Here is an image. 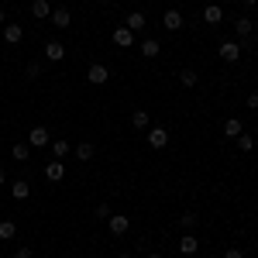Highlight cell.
<instances>
[{"label":"cell","instance_id":"34","mask_svg":"<svg viewBox=\"0 0 258 258\" xmlns=\"http://www.w3.org/2000/svg\"><path fill=\"white\" fill-rule=\"evenodd\" d=\"M4 182H7V176H4V169H0V186H4Z\"/></svg>","mask_w":258,"mask_h":258},{"label":"cell","instance_id":"26","mask_svg":"<svg viewBox=\"0 0 258 258\" xmlns=\"http://www.w3.org/2000/svg\"><path fill=\"white\" fill-rule=\"evenodd\" d=\"M197 220H200V214H193V210H189V214H182V217H179V224H182L186 231H193V227H197Z\"/></svg>","mask_w":258,"mask_h":258},{"label":"cell","instance_id":"36","mask_svg":"<svg viewBox=\"0 0 258 258\" xmlns=\"http://www.w3.org/2000/svg\"><path fill=\"white\" fill-rule=\"evenodd\" d=\"M114 258H131V255H114Z\"/></svg>","mask_w":258,"mask_h":258},{"label":"cell","instance_id":"29","mask_svg":"<svg viewBox=\"0 0 258 258\" xmlns=\"http://www.w3.org/2000/svg\"><path fill=\"white\" fill-rule=\"evenodd\" d=\"M110 214H114V210H110V203H100V207H97V220H107Z\"/></svg>","mask_w":258,"mask_h":258},{"label":"cell","instance_id":"30","mask_svg":"<svg viewBox=\"0 0 258 258\" xmlns=\"http://www.w3.org/2000/svg\"><path fill=\"white\" fill-rule=\"evenodd\" d=\"M248 110H255V114H258V93H248Z\"/></svg>","mask_w":258,"mask_h":258},{"label":"cell","instance_id":"10","mask_svg":"<svg viewBox=\"0 0 258 258\" xmlns=\"http://www.w3.org/2000/svg\"><path fill=\"white\" fill-rule=\"evenodd\" d=\"M220 135H224V138H238V135H244L241 117H227V120H224V127H220Z\"/></svg>","mask_w":258,"mask_h":258},{"label":"cell","instance_id":"24","mask_svg":"<svg viewBox=\"0 0 258 258\" xmlns=\"http://www.w3.org/2000/svg\"><path fill=\"white\" fill-rule=\"evenodd\" d=\"M28 152H31V145H24V141H18V145L11 148V155H14V162H28Z\"/></svg>","mask_w":258,"mask_h":258},{"label":"cell","instance_id":"18","mask_svg":"<svg viewBox=\"0 0 258 258\" xmlns=\"http://www.w3.org/2000/svg\"><path fill=\"white\" fill-rule=\"evenodd\" d=\"M131 127H138V131H148V127H152V117H148V110H135V114H131Z\"/></svg>","mask_w":258,"mask_h":258},{"label":"cell","instance_id":"4","mask_svg":"<svg viewBox=\"0 0 258 258\" xmlns=\"http://www.w3.org/2000/svg\"><path fill=\"white\" fill-rule=\"evenodd\" d=\"M217 52H220V59H224V62H238V59H241V41H238V38L220 41Z\"/></svg>","mask_w":258,"mask_h":258},{"label":"cell","instance_id":"6","mask_svg":"<svg viewBox=\"0 0 258 258\" xmlns=\"http://www.w3.org/2000/svg\"><path fill=\"white\" fill-rule=\"evenodd\" d=\"M148 145H152L155 152H162V148L169 145V131H165V127H148Z\"/></svg>","mask_w":258,"mask_h":258},{"label":"cell","instance_id":"15","mask_svg":"<svg viewBox=\"0 0 258 258\" xmlns=\"http://www.w3.org/2000/svg\"><path fill=\"white\" fill-rule=\"evenodd\" d=\"M162 24H165V31H179V28H182L186 21H182V14H179L176 7H172V11H165V18H162Z\"/></svg>","mask_w":258,"mask_h":258},{"label":"cell","instance_id":"31","mask_svg":"<svg viewBox=\"0 0 258 258\" xmlns=\"http://www.w3.org/2000/svg\"><path fill=\"white\" fill-rule=\"evenodd\" d=\"M14 258H35V251H31V248H18V251H14Z\"/></svg>","mask_w":258,"mask_h":258},{"label":"cell","instance_id":"21","mask_svg":"<svg viewBox=\"0 0 258 258\" xmlns=\"http://www.w3.org/2000/svg\"><path fill=\"white\" fill-rule=\"evenodd\" d=\"M93 152H97L93 141H80V145H76V159H80V162H90V159H93Z\"/></svg>","mask_w":258,"mask_h":258},{"label":"cell","instance_id":"27","mask_svg":"<svg viewBox=\"0 0 258 258\" xmlns=\"http://www.w3.org/2000/svg\"><path fill=\"white\" fill-rule=\"evenodd\" d=\"M234 141H238V148H241V152H251V148H255V138H251V135H238Z\"/></svg>","mask_w":258,"mask_h":258},{"label":"cell","instance_id":"19","mask_svg":"<svg viewBox=\"0 0 258 258\" xmlns=\"http://www.w3.org/2000/svg\"><path fill=\"white\" fill-rule=\"evenodd\" d=\"M251 28H255V21H251V18H238V21H234V35H238V38H248Z\"/></svg>","mask_w":258,"mask_h":258},{"label":"cell","instance_id":"20","mask_svg":"<svg viewBox=\"0 0 258 258\" xmlns=\"http://www.w3.org/2000/svg\"><path fill=\"white\" fill-rule=\"evenodd\" d=\"M28 193H31L28 179H18V182H11V197H14V200H28Z\"/></svg>","mask_w":258,"mask_h":258},{"label":"cell","instance_id":"13","mask_svg":"<svg viewBox=\"0 0 258 258\" xmlns=\"http://www.w3.org/2000/svg\"><path fill=\"white\" fill-rule=\"evenodd\" d=\"M45 59L48 62H62L66 59V45H62V41H48V45H45Z\"/></svg>","mask_w":258,"mask_h":258},{"label":"cell","instance_id":"39","mask_svg":"<svg viewBox=\"0 0 258 258\" xmlns=\"http://www.w3.org/2000/svg\"><path fill=\"white\" fill-rule=\"evenodd\" d=\"M255 251H258V244H255Z\"/></svg>","mask_w":258,"mask_h":258},{"label":"cell","instance_id":"12","mask_svg":"<svg viewBox=\"0 0 258 258\" xmlns=\"http://www.w3.org/2000/svg\"><path fill=\"white\" fill-rule=\"evenodd\" d=\"M21 38H24V28H21V24H14V21L4 24V41H7V45H18Z\"/></svg>","mask_w":258,"mask_h":258},{"label":"cell","instance_id":"35","mask_svg":"<svg viewBox=\"0 0 258 258\" xmlns=\"http://www.w3.org/2000/svg\"><path fill=\"white\" fill-rule=\"evenodd\" d=\"M244 4H248V7H255V4H258V0H244Z\"/></svg>","mask_w":258,"mask_h":258},{"label":"cell","instance_id":"8","mask_svg":"<svg viewBox=\"0 0 258 258\" xmlns=\"http://www.w3.org/2000/svg\"><path fill=\"white\" fill-rule=\"evenodd\" d=\"M145 24H148V18H145L141 11H131V14L124 18V28H127V31H135V35H138V31H145Z\"/></svg>","mask_w":258,"mask_h":258},{"label":"cell","instance_id":"33","mask_svg":"<svg viewBox=\"0 0 258 258\" xmlns=\"http://www.w3.org/2000/svg\"><path fill=\"white\" fill-rule=\"evenodd\" d=\"M0 24H7V14H4V7H0Z\"/></svg>","mask_w":258,"mask_h":258},{"label":"cell","instance_id":"14","mask_svg":"<svg viewBox=\"0 0 258 258\" xmlns=\"http://www.w3.org/2000/svg\"><path fill=\"white\" fill-rule=\"evenodd\" d=\"M203 21H207V24H220V21H224V7H220V4H207V7H203Z\"/></svg>","mask_w":258,"mask_h":258},{"label":"cell","instance_id":"5","mask_svg":"<svg viewBox=\"0 0 258 258\" xmlns=\"http://www.w3.org/2000/svg\"><path fill=\"white\" fill-rule=\"evenodd\" d=\"M28 145H31V148H45V145H52L48 127H31V131H28Z\"/></svg>","mask_w":258,"mask_h":258},{"label":"cell","instance_id":"38","mask_svg":"<svg viewBox=\"0 0 258 258\" xmlns=\"http://www.w3.org/2000/svg\"><path fill=\"white\" fill-rule=\"evenodd\" d=\"M148 258H162V255H148Z\"/></svg>","mask_w":258,"mask_h":258},{"label":"cell","instance_id":"37","mask_svg":"<svg viewBox=\"0 0 258 258\" xmlns=\"http://www.w3.org/2000/svg\"><path fill=\"white\" fill-rule=\"evenodd\" d=\"M97 4H110V0H97Z\"/></svg>","mask_w":258,"mask_h":258},{"label":"cell","instance_id":"32","mask_svg":"<svg viewBox=\"0 0 258 258\" xmlns=\"http://www.w3.org/2000/svg\"><path fill=\"white\" fill-rule=\"evenodd\" d=\"M224 258H244V251H241V248H227V251H224Z\"/></svg>","mask_w":258,"mask_h":258},{"label":"cell","instance_id":"9","mask_svg":"<svg viewBox=\"0 0 258 258\" xmlns=\"http://www.w3.org/2000/svg\"><path fill=\"white\" fill-rule=\"evenodd\" d=\"M48 21L62 31V28H69V24H73V14H69V7H55V11L48 14Z\"/></svg>","mask_w":258,"mask_h":258},{"label":"cell","instance_id":"17","mask_svg":"<svg viewBox=\"0 0 258 258\" xmlns=\"http://www.w3.org/2000/svg\"><path fill=\"white\" fill-rule=\"evenodd\" d=\"M48 14H52V4H48V0H31V18L45 21Z\"/></svg>","mask_w":258,"mask_h":258},{"label":"cell","instance_id":"7","mask_svg":"<svg viewBox=\"0 0 258 258\" xmlns=\"http://www.w3.org/2000/svg\"><path fill=\"white\" fill-rule=\"evenodd\" d=\"M45 179H48V182H62V179H66V165H62V159H52L48 165H45Z\"/></svg>","mask_w":258,"mask_h":258},{"label":"cell","instance_id":"23","mask_svg":"<svg viewBox=\"0 0 258 258\" xmlns=\"http://www.w3.org/2000/svg\"><path fill=\"white\" fill-rule=\"evenodd\" d=\"M52 155H55V159H66V155H69V141L55 138V141H52Z\"/></svg>","mask_w":258,"mask_h":258},{"label":"cell","instance_id":"11","mask_svg":"<svg viewBox=\"0 0 258 258\" xmlns=\"http://www.w3.org/2000/svg\"><path fill=\"white\" fill-rule=\"evenodd\" d=\"M197 251H200V241L193 238V234H182V238H179V255L189 258V255H197Z\"/></svg>","mask_w":258,"mask_h":258},{"label":"cell","instance_id":"28","mask_svg":"<svg viewBox=\"0 0 258 258\" xmlns=\"http://www.w3.org/2000/svg\"><path fill=\"white\" fill-rule=\"evenodd\" d=\"M24 73H28V80H38V76H41V62H28Z\"/></svg>","mask_w":258,"mask_h":258},{"label":"cell","instance_id":"25","mask_svg":"<svg viewBox=\"0 0 258 258\" xmlns=\"http://www.w3.org/2000/svg\"><path fill=\"white\" fill-rule=\"evenodd\" d=\"M179 83H182V86H197L200 76L193 73V69H182V73H179Z\"/></svg>","mask_w":258,"mask_h":258},{"label":"cell","instance_id":"22","mask_svg":"<svg viewBox=\"0 0 258 258\" xmlns=\"http://www.w3.org/2000/svg\"><path fill=\"white\" fill-rule=\"evenodd\" d=\"M18 234V224L14 220H0V241H11Z\"/></svg>","mask_w":258,"mask_h":258},{"label":"cell","instance_id":"3","mask_svg":"<svg viewBox=\"0 0 258 258\" xmlns=\"http://www.w3.org/2000/svg\"><path fill=\"white\" fill-rule=\"evenodd\" d=\"M86 80L93 83V86H103V83L110 80V69H107V66H103V62H93V66H90V69H86Z\"/></svg>","mask_w":258,"mask_h":258},{"label":"cell","instance_id":"2","mask_svg":"<svg viewBox=\"0 0 258 258\" xmlns=\"http://www.w3.org/2000/svg\"><path fill=\"white\" fill-rule=\"evenodd\" d=\"M110 41H114L117 48H131V45L138 41V35H135V31H127V28L120 24V28H114V31H110Z\"/></svg>","mask_w":258,"mask_h":258},{"label":"cell","instance_id":"16","mask_svg":"<svg viewBox=\"0 0 258 258\" xmlns=\"http://www.w3.org/2000/svg\"><path fill=\"white\" fill-rule=\"evenodd\" d=\"M138 52H141V55H145V59H155V55H159V52H162V45H159V41H155V38H145V41H141V45H138Z\"/></svg>","mask_w":258,"mask_h":258},{"label":"cell","instance_id":"1","mask_svg":"<svg viewBox=\"0 0 258 258\" xmlns=\"http://www.w3.org/2000/svg\"><path fill=\"white\" fill-rule=\"evenodd\" d=\"M107 227H110L114 238H124V234L131 231V220L124 217V214H110V217H107Z\"/></svg>","mask_w":258,"mask_h":258}]
</instances>
